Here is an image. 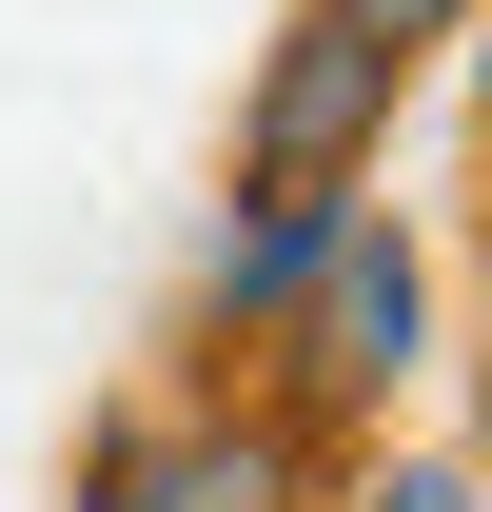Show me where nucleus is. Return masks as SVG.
Listing matches in <instances>:
<instances>
[{
    "label": "nucleus",
    "mask_w": 492,
    "mask_h": 512,
    "mask_svg": "<svg viewBox=\"0 0 492 512\" xmlns=\"http://www.w3.org/2000/svg\"><path fill=\"white\" fill-rule=\"evenodd\" d=\"M433 355V276H414V237H394V217H355V237H335V276H315V316L276 335V414H315V434H335V414H374V394L414 375Z\"/></svg>",
    "instance_id": "nucleus-1"
},
{
    "label": "nucleus",
    "mask_w": 492,
    "mask_h": 512,
    "mask_svg": "<svg viewBox=\"0 0 492 512\" xmlns=\"http://www.w3.org/2000/svg\"><path fill=\"white\" fill-rule=\"evenodd\" d=\"M335 237H355V178H237L217 256H197V355H217V375H237V355H276V335L315 316Z\"/></svg>",
    "instance_id": "nucleus-2"
},
{
    "label": "nucleus",
    "mask_w": 492,
    "mask_h": 512,
    "mask_svg": "<svg viewBox=\"0 0 492 512\" xmlns=\"http://www.w3.org/2000/svg\"><path fill=\"white\" fill-rule=\"evenodd\" d=\"M394 79H414V60H374L355 20H315V0H296V40L256 60L237 178H374V138H394Z\"/></svg>",
    "instance_id": "nucleus-3"
},
{
    "label": "nucleus",
    "mask_w": 492,
    "mask_h": 512,
    "mask_svg": "<svg viewBox=\"0 0 492 512\" xmlns=\"http://www.w3.org/2000/svg\"><path fill=\"white\" fill-rule=\"evenodd\" d=\"M119 473H138V512H315L335 493V434L315 414H276V394H217V414H178V434H119Z\"/></svg>",
    "instance_id": "nucleus-4"
},
{
    "label": "nucleus",
    "mask_w": 492,
    "mask_h": 512,
    "mask_svg": "<svg viewBox=\"0 0 492 512\" xmlns=\"http://www.w3.org/2000/svg\"><path fill=\"white\" fill-rule=\"evenodd\" d=\"M315 512H492V493H473V473H433V453H394V473H335Z\"/></svg>",
    "instance_id": "nucleus-5"
},
{
    "label": "nucleus",
    "mask_w": 492,
    "mask_h": 512,
    "mask_svg": "<svg viewBox=\"0 0 492 512\" xmlns=\"http://www.w3.org/2000/svg\"><path fill=\"white\" fill-rule=\"evenodd\" d=\"M315 20H355L374 60H414V40H453V20H473V0H315Z\"/></svg>",
    "instance_id": "nucleus-6"
},
{
    "label": "nucleus",
    "mask_w": 492,
    "mask_h": 512,
    "mask_svg": "<svg viewBox=\"0 0 492 512\" xmlns=\"http://www.w3.org/2000/svg\"><path fill=\"white\" fill-rule=\"evenodd\" d=\"M79 512H138V473H119V453H99V473H79Z\"/></svg>",
    "instance_id": "nucleus-7"
},
{
    "label": "nucleus",
    "mask_w": 492,
    "mask_h": 512,
    "mask_svg": "<svg viewBox=\"0 0 492 512\" xmlns=\"http://www.w3.org/2000/svg\"><path fill=\"white\" fill-rule=\"evenodd\" d=\"M453 40H473V119H492V0H473V20H453Z\"/></svg>",
    "instance_id": "nucleus-8"
},
{
    "label": "nucleus",
    "mask_w": 492,
    "mask_h": 512,
    "mask_svg": "<svg viewBox=\"0 0 492 512\" xmlns=\"http://www.w3.org/2000/svg\"><path fill=\"white\" fill-rule=\"evenodd\" d=\"M473 355H492V256H473Z\"/></svg>",
    "instance_id": "nucleus-9"
}]
</instances>
